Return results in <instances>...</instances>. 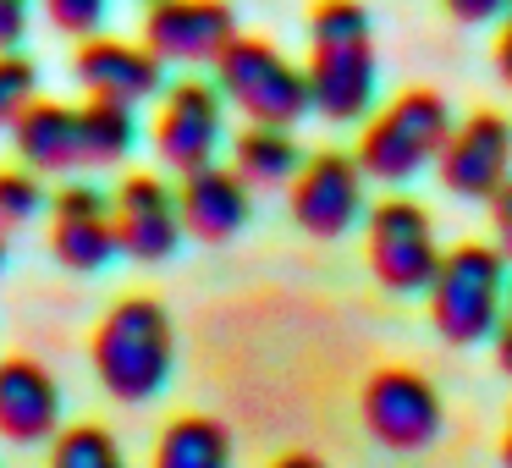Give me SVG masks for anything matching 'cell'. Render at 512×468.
I'll return each instance as SVG.
<instances>
[{
	"label": "cell",
	"mask_w": 512,
	"mask_h": 468,
	"mask_svg": "<svg viewBox=\"0 0 512 468\" xmlns=\"http://www.w3.org/2000/svg\"><path fill=\"white\" fill-rule=\"evenodd\" d=\"M309 105L325 122H364L375 111L380 67L369 45V6L364 0H314L309 12Z\"/></svg>",
	"instance_id": "1"
},
{
	"label": "cell",
	"mask_w": 512,
	"mask_h": 468,
	"mask_svg": "<svg viewBox=\"0 0 512 468\" xmlns=\"http://www.w3.org/2000/svg\"><path fill=\"white\" fill-rule=\"evenodd\" d=\"M177 204H182V226L199 243H232L254 215V188L237 177V166H199L177 182Z\"/></svg>",
	"instance_id": "16"
},
{
	"label": "cell",
	"mask_w": 512,
	"mask_h": 468,
	"mask_svg": "<svg viewBox=\"0 0 512 468\" xmlns=\"http://www.w3.org/2000/svg\"><path fill=\"white\" fill-rule=\"evenodd\" d=\"M485 204H490V232H496V248L512 259V182H501Z\"/></svg>",
	"instance_id": "25"
},
{
	"label": "cell",
	"mask_w": 512,
	"mask_h": 468,
	"mask_svg": "<svg viewBox=\"0 0 512 468\" xmlns=\"http://www.w3.org/2000/svg\"><path fill=\"white\" fill-rule=\"evenodd\" d=\"M226 138V94L210 78H177L155 116V155L166 171L188 177L199 166H215V149Z\"/></svg>",
	"instance_id": "9"
},
{
	"label": "cell",
	"mask_w": 512,
	"mask_h": 468,
	"mask_svg": "<svg viewBox=\"0 0 512 468\" xmlns=\"http://www.w3.org/2000/svg\"><path fill=\"white\" fill-rule=\"evenodd\" d=\"M358 413H364V430L375 446L386 452H424V446L441 441V424H446V402L419 369H402L386 364L364 380L358 391Z\"/></svg>",
	"instance_id": "7"
},
{
	"label": "cell",
	"mask_w": 512,
	"mask_h": 468,
	"mask_svg": "<svg viewBox=\"0 0 512 468\" xmlns=\"http://www.w3.org/2000/svg\"><path fill=\"white\" fill-rule=\"evenodd\" d=\"M111 215H116V243H122V254L138 259V265L171 259L177 243L188 237L177 188H171L166 177H155V171H127L122 188L111 193Z\"/></svg>",
	"instance_id": "10"
},
{
	"label": "cell",
	"mask_w": 512,
	"mask_h": 468,
	"mask_svg": "<svg viewBox=\"0 0 512 468\" xmlns=\"http://www.w3.org/2000/svg\"><path fill=\"white\" fill-rule=\"evenodd\" d=\"M50 254L56 265L78 270H105L122 243H116V215H111V193H100L94 182H67L50 193Z\"/></svg>",
	"instance_id": "13"
},
{
	"label": "cell",
	"mask_w": 512,
	"mask_h": 468,
	"mask_svg": "<svg viewBox=\"0 0 512 468\" xmlns=\"http://www.w3.org/2000/svg\"><path fill=\"white\" fill-rule=\"evenodd\" d=\"M78 127H83V166H122L138 144V116L122 100L78 105Z\"/></svg>",
	"instance_id": "20"
},
{
	"label": "cell",
	"mask_w": 512,
	"mask_h": 468,
	"mask_svg": "<svg viewBox=\"0 0 512 468\" xmlns=\"http://www.w3.org/2000/svg\"><path fill=\"white\" fill-rule=\"evenodd\" d=\"M39 210H50V193L39 182L34 166H6L0 171V232H17L28 226Z\"/></svg>",
	"instance_id": "22"
},
{
	"label": "cell",
	"mask_w": 512,
	"mask_h": 468,
	"mask_svg": "<svg viewBox=\"0 0 512 468\" xmlns=\"http://www.w3.org/2000/svg\"><path fill=\"white\" fill-rule=\"evenodd\" d=\"M441 237H435V215L424 210L408 193H391V199L369 204L364 215V259L369 276L380 281L397 298L413 292H430L435 270H441Z\"/></svg>",
	"instance_id": "6"
},
{
	"label": "cell",
	"mask_w": 512,
	"mask_h": 468,
	"mask_svg": "<svg viewBox=\"0 0 512 468\" xmlns=\"http://www.w3.org/2000/svg\"><path fill=\"white\" fill-rule=\"evenodd\" d=\"M435 177L457 199H490L501 182H512V122L501 111H474L452 127Z\"/></svg>",
	"instance_id": "12"
},
{
	"label": "cell",
	"mask_w": 512,
	"mask_h": 468,
	"mask_svg": "<svg viewBox=\"0 0 512 468\" xmlns=\"http://www.w3.org/2000/svg\"><path fill=\"white\" fill-rule=\"evenodd\" d=\"M446 138H452V105L435 89H402V94H391L380 111H369L353 155H358V166H364L369 182L402 188V182H413L424 166L441 160Z\"/></svg>",
	"instance_id": "4"
},
{
	"label": "cell",
	"mask_w": 512,
	"mask_h": 468,
	"mask_svg": "<svg viewBox=\"0 0 512 468\" xmlns=\"http://www.w3.org/2000/svg\"><path fill=\"white\" fill-rule=\"evenodd\" d=\"M303 144L292 138V127H270V122H248L232 138V166L248 188H292V177L303 171Z\"/></svg>",
	"instance_id": "18"
},
{
	"label": "cell",
	"mask_w": 512,
	"mask_h": 468,
	"mask_svg": "<svg viewBox=\"0 0 512 468\" xmlns=\"http://www.w3.org/2000/svg\"><path fill=\"white\" fill-rule=\"evenodd\" d=\"M364 182L369 177L358 166V155H347V149H314L287 188V210L309 237L336 243V237H347L364 221Z\"/></svg>",
	"instance_id": "8"
},
{
	"label": "cell",
	"mask_w": 512,
	"mask_h": 468,
	"mask_svg": "<svg viewBox=\"0 0 512 468\" xmlns=\"http://www.w3.org/2000/svg\"><path fill=\"white\" fill-rule=\"evenodd\" d=\"M0 270H6V232H0Z\"/></svg>",
	"instance_id": "32"
},
{
	"label": "cell",
	"mask_w": 512,
	"mask_h": 468,
	"mask_svg": "<svg viewBox=\"0 0 512 468\" xmlns=\"http://www.w3.org/2000/svg\"><path fill=\"white\" fill-rule=\"evenodd\" d=\"M34 100H39V61L0 50V127H12Z\"/></svg>",
	"instance_id": "23"
},
{
	"label": "cell",
	"mask_w": 512,
	"mask_h": 468,
	"mask_svg": "<svg viewBox=\"0 0 512 468\" xmlns=\"http://www.w3.org/2000/svg\"><path fill=\"white\" fill-rule=\"evenodd\" d=\"M215 83H221L226 105L248 116V122H270V127H298L309 105V72L276 50L270 39H248L237 34L215 61Z\"/></svg>",
	"instance_id": "5"
},
{
	"label": "cell",
	"mask_w": 512,
	"mask_h": 468,
	"mask_svg": "<svg viewBox=\"0 0 512 468\" xmlns=\"http://www.w3.org/2000/svg\"><path fill=\"white\" fill-rule=\"evenodd\" d=\"M507 287H512V259L496 243H457L441 254L430 292V325L441 342L452 347H474L490 342L507 314Z\"/></svg>",
	"instance_id": "3"
},
{
	"label": "cell",
	"mask_w": 512,
	"mask_h": 468,
	"mask_svg": "<svg viewBox=\"0 0 512 468\" xmlns=\"http://www.w3.org/2000/svg\"><path fill=\"white\" fill-rule=\"evenodd\" d=\"M72 78L83 83L89 100H122V105H144L166 89V61L149 45H133V39H111L94 34L78 45L72 56Z\"/></svg>",
	"instance_id": "14"
},
{
	"label": "cell",
	"mask_w": 512,
	"mask_h": 468,
	"mask_svg": "<svg viewBox=\"0 0 512 468\" xmlns=\"http://www.w3.org/2000/svg\"><path fill=\"white\" fill-rule=\"evenodd\" d=\"M149 468H232V430L210 413H182L160 430Z\"/></svg>",
	"instance_id": "19"
},
{
	"label": "cell",
	"mask_w": 512,
	"mask_h": 468,
	"mask_svg": "<svg viewBox=\"0 0 512 468\" xmlns=\"http://www.w3.org/2000/svg\"><path fill=\"white\" fill-rule=\"evenodd\" d=\"M12 149H17L23 166L39 171V177H61V171L83 166L78 111H72V105H56V100H34L12 122Z\"/></svg>",
	"instance_id": "17"
},
{
	"label": "cell",
	"mask_w": 512,
	"mask_h": 468,
	"mask_svg": "<svg viewBox=\"0 0 512 468\" xmlns=\"http://www.w3.org/2000/svg\"><path fill=\"white\" fill-rule=\"evenodd\" d=\"M496 369L501 375H512V287H507V314H501V325H496Z\"/></svg>",
	"instance_id": "28"
},
{
	"label": "cell",
	"mask_w": 512,
	"mask_h": 468,
	"mask_svg": "<svg viewBox=\"0 0 512 468\" xmlns=\"http://www.w3.org/2000/svg\"><path fill=\"white\" fill-rule=\"evenodd\" d=\"M441 6L457 17V23L479 28V23H496V17H507V6H512V0H441Z\"/></svg>",
	"instance_id": "27"
},
{
	"label": "cell",
	"mask_w": 512,
	"mask_h": 468,
	"mask_svg": "<svg viewBox=\"0 0 512 468\" xmlns=\"http://www.w3.org/2000/svg\"><path fill=\"white\" fill-rule=\"evenodd\" d=\"M50 468H127V457L105 424H61L50 441Z\"/></svg>",
	"instance_id": "21"
},
{
	"label": "cell",
	"mask_w": 512,
	"mask_h": 468,
	"mask_svg": "<svg viewBox=\"0 0 512 468\" xmlns=\"http://www.w3.org/2000/svg\"><path fill=\"white\" fill-rule=\"evenodd\" d=\"M501 468H512V413H507V430H501Z\"/></svg>",
	"instance_id": "31"
},
{
	"label": "cell",
	"mask_w": 512,
	"mask_h": 468,
	"mask_svg": "<svg viewBox=\"0 0 512 468\" xmlns=\"http://www.w3.org/2000/svg\"><path fill=\"white\" fill-rule=\"evenodd\" d=\"M61 435V386L39 358H0V441L39 446Z\"/></svg>",
	"instance_id": "15"
},
{
	"label": "cell",
	"mask_w": 512,
	"mask_h": 468,
	"mask_svg": "<svg viewBox=\"0 0 512 468\" xmlns=\"http://www.w3.org/2000/svg\"><path fill=\"white\" fill-rule=\"evenodd\" d=\"M496 72H501V83L512 89V6H507V17H501V34H496Z\"/></svg>",
	"instance_id": "29"
},
{
	"label": "cell",
	"mask_w": 512,
	"mask_h": 468,
	"mask_svg": "<svg viewBox=\"0 0 512 468\" xmlns=\"http://www.w3.org/2000/svg\"><path fill=\"white\" fill-rule=\"evenodd\" d=\"M94 375L116 402H149L166 391L171 364H177V331L160 298H122L105 309V320L94 325Z\"/></svg>",
	"instance_id": "2"
},
{
	"label": "cell",
	"mask_w": 512,
	"mask_h": 468,
	"mask_svg": "<svg viewBox=\"0 0 512 468\" xmlns=\"http://www.w3.org/2000/svg\"><path fill=\"white\" fill-rule=\"evenodd\" d=\"M28 12H34V0H0V50H17V45H23Z\"/></svg>",
	"instance_id": "26"
},
{
	"label": "cell",
	"mask_w": 512,
	"mask_h": 468,
	"mask_svg": "<svg viewBox=\"0 0 512 468\" xmlns=\"http://www.w3.org/2000/svg\"><path fill=\"white\" fill-rule=\"evenodd\" d=\"M270 468H331L325 457H314V452H287V457H276Z\"/></svg>",
	"instance_id": "30"
},
{
	"label": "cell",
	"mask_w": 512,
	"mask_h": 468,
	"mask_svg": "<svg viewBox=\"0 0 512 468\" xmlns=\"http://www.w3.org/2000/svg\"><path fill=\"white\" fill-rule=\"evenodd\" d=\"M237 39V12L226 0H149L144 45L166 67H215Z\"/></svg>",
	"instance_id": "11"
},
{
	"label": "cell",
	"mask_w": 512,
	"mask_h": 468,
	"mask_svg": "<svg viewBox=\"0 0 512 468\" xmlns=\"http://www.w3.org/2000/svg\"><path fill=\"white\" fill-rule=\"evenodd\" d=\"M105 6H111V0H45L50 23H56L61 34H72V39H94V34H100Z\"/></svg>",
	"instance_id": "24"
}]
</instances>
